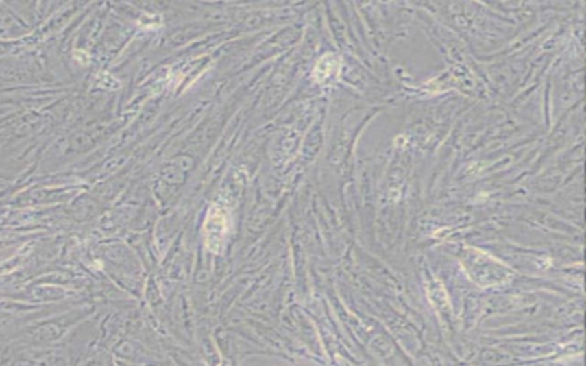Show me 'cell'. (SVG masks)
I'll return each mask as SVG.
<instances>
[{"instance_id": "6da1fadb", "label": "cell", "mask_w": 586, "mask_h": 366, "mask_svg": "<svg viewBox=\"0 0 586 366\" xmlns=\"http://www.w3.org/2000/svg\"><path fill=\"white\" fill-rule=\"evenodd\" d=\"M227 221V215L222 208L218 206L210 208L204 225L205 242L213 252L218 253L223 249L225 232L228 228Z\"/></svg>"}, {"instance_id": "7a4b0ae2", "label": "cell", "mask_w": 586, "mask_h": 366, "mask_svg": "<svg viewBox=\"0 0 586 366\" xmlns=\"http://www.w3.org/2000/svg\"><path fill=\"white\" fill-rule=\"evenodd\" d=\"M336 64V59L332 56H326L322 58V60L317 63V66L315 68V73H314L316 80H319V82L326 80L330 75H332V71L334 70Z\"/></svg>"}]
</instances>
